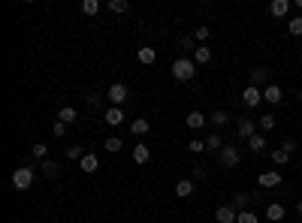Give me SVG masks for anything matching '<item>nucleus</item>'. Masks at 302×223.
Instances as JSON below:
<instances>
[{
    "label": "nucleus",
    "instance_id": "6e6552de",
    "mask_svg": "<svg viewBox=\"0 0 302 223\" xmlns=\"http://www.w3.org/2000/svg\"><path fill=\"white\" fill-rule=\"evenodd\" d=\"M242 103H245L248 109H257V106L263 103V91H260V88H251V85H248V88L242 91Z\"/></svg>",
    "mask_w": 302,
    "mask_h": 223
},
{
    "label": "nucleus",
    "instance_id": "f3484780",
    "mask_svg": "<svg viewBox=\"0 0 302 223\" xmlns=\"http://www.w3.org/2000/svg\"><path fill=\"white\" fill-rule=\"evenodd\" d=\"M148 160H151V151H148V145H133V163L145 166Z\"/></svg>",
    "mask_w": 302,
    "mask_h": 223
},
{
    "label": "nucleus",
    "instance_id": "0eeeda50",
    "mask_svg": "<svg viewBox=\"0 0 302 223\" xmlns=\"http://www.w3.org/2000/svg\"><path fill=\"white\" fill-rule=\"evenodd\" d=\"M103 124H109V127H121V124H124V109H121V106L106 109V112H103Z\"/></svg>",
    "mask_w": 302,
    "mask_h": 223
},
{
    "label": "nucleus",
    "instance_id": "a18cd8bd",
    "mask_svg": "<svg viewBox=\"0 0 302 223\" xmlns=\"http://www.w3.org/2000/svg\"><path fill=\"white\" fill-rule=\"evenodd\" d=\"M299 166H302V160H299Z\"/></svg>",
    "mask_w": 302,
    "mask_h": 223
},
{
    "label": "nucleus",
    "instance_id": "6ab92c4d",
    "mask_svg": "<svg viewBox=\"0 0 302 223\" xmlns=\"http://www.w3.org/2000/svg\"><path fill=\"white\" fill-rule=\"evenodd\" d=\"M148 130H151V124H148V121H145V118H136L133 124H130V133H133L136 139H139V136H145V133H148Z\"/></svg>",
    "mask_w": 302,
    "mask_h": 223
},
{
    "label": "nucleus",
    "instance_id": "4be33fe9",
    "mask_svg": "<svg viewBox=\"0 0 302 223\" xmlns=\"http://www.w3.org/2000/svg\"><path fill=\"white\" fill-rule=\"evenodd\" d=\"M248 205H251V196H248V193H236L233 196V208L236 211H248Z\"/></svg>",
    "mask_w": 302,
    "mask_h": 223
},
{
    "label": "nucleus",
    "instance_id": "b1692460",
    "mask_svg": "<svg viewBox=\"0 0 302 223\" xmlns=\"http://www.w3.org/2000/svg\"><path fill=\"white\" fill-rule=\"evenodd\" d=\"M76 115H79V112H76V109H73V106H64V109H61V112H58V121H64V124H73V121H76Z\"/></svg>",
    "mask_w": 302,
    "mask_h": 223
},
{
    "label": "nucleus",
    "instance_id": "20e7f679",
    "mask_svg": "<svg viewBox=\"0 0 302 223\" xmlns=\"http://www.w3.org/2000/svg\"><path fill=\"white\" fill-rule=\"evenodd\" d=\"M254 133H257V121H254L251 115L239 118V124H236V139H239V142H248Z\"/></svg>",
    "mask_w": 302,
    "mask_h": 223
},
{
    "label": "nucleus",
    "instance_id": "a19ab883",
    "mask_svg": "<svg viewBox=\"0 0 302 223\" xmlns=\"http://www.w3.org/2000/svg\"><path fill=\"white\" fill-rule=\"evenodd\" d=\"M296 148H299V145H296V139H287V142H284V151H287V154H293Z\"/></svg>",
    "mask_w": 302,
    "mask_h": 223
},
{
    "label": "nucleus",
    "instance_id": "58836bf2",
    "mask_svg": "<svg viewBox=\"0 0 302 223\" xmlns=\"http://www.w3.org/2000/svg\"><path fill=\"white\" fill-rule=\"evenodd\" d=\"M191 169H194V178H205V166H202V163L191 166Z\"/></svg>",
    "mask_w": 302,
    "mask_h": 223
},
{
    "label": "nucleus",
    "instance_id": "7c9ffc66",
    "mask_svg": "<svg viewBox=\"0 0 302 223\" xmlns=\"http://www.w3.org/2000/svg\"><path fill=\"white\" fill-rule=\"evenodd\" d=\"M272 163H275V166H287V163H290V154H287L284 148H278V151H272Z\"/></svg>",
    "mask_w": 302,
    "mask_h": 223
},
{
    "label": "nucleus",
    "instance_id": "c9c22d12",
    "mask_svg": "<svg viewBox=\"0 0 302 223\" xmlns=\"http://www.w3.org/2000/svg\"><path fill=\"white\" fill-rule=\"evenodd\" d=\"M85 154H88V151H82L79 145H69V148H67V160H82Z\"/></svg>",
    "mask_w": 302,
    "mask_h": 223
},
{
    "label": "nucleus",
    "instance_id": "dca6fc26",
    "mask_svg": "<svg viewBox=\"0 0 302 223\" xmlns=\"http://www.w3.org/2000/svg\"><path fill=\"white\" fill-rule=\"evenodd\" d=\"M175 196H178V199H191V196H194V181H191V178H181V181L175 184Z\"/></svg>",
    "mask_w": 302,
    "mask_h": 223
},
{
    "label": "nucleus",
    "instance_id": "412c9836",
    "mask_svg": "<svg viewBox=\"0 0 302 223\" xmlns=\"http://www.w3.org/2000/svg\"><path fill=\"white\" fill-rule=\"evenodd\" d=\"M194 64H212V48L208 45H200L194 52Z\"/></svg>",
    "mask_w": 302,
    "mask_h": 223
},
{
    "label": "nucleus",
    "instance_id": "72a5a7b5",
    "mask_svg": "<svg viewBox=\"0 0 302 223\" xmlns=\"http://www.w3.org/2000/svg\"><path fill=\"white\" fill-rule=\"evenodd\" d=\"M287 31L293 33V36H302V15H296V18L287 21Z\"/></svg>",
    "mask_w": 302,
    "mask_h": 223
},
{
    "label": "nucleus",
    "instance_id": "ea45409f",
    "mask_svg": "<svg viewBox=\"0 0 302 223\" xmlns=\"http://www.w3.org/2000/svg\"><path fill=\"white\" fill-rule=\"evenodd\" d=\"M194 42H197V39H194V33H188V36L181 39V45H184V48H194ZM194 52H197V48H194Z\"/></svg>",
    "mask_w": 302,
    "mask_h": 223
},
{
    "label": "nucleus",
    "instance_id": "2eb2a0df",
    "mask_svg": "<svg viewBox=\"0 0 302 223\" xmlns=\"http://www.w3.org/2000/svg\"><path fill=\"white\" fill-rule=\"evenodd\" d=\"M263 103L278 106V103H281V88H278V85H266V88H263Z\"/></svg>",
    "mask_w": 302,
    "mask_h": 223
},
{
    "label": "nucleus",
    "instance_id": "bb28decb",
    "mask_svg": "<svg viewBox=\"0 0 302 223\" xmlns=\"http://www.w3.org/2000/svg\"><path fill=\"white\" fill-rule=\"evenodd\" d=\"M202 124H205V115H202V112H191V115H188V127L191 130H200Z\"/></svg>",
    "mask_w": 302,
    "mask_h": 223
},
{
    "label": "nucleus",
    "instance_id": "5701e85b",
    "mask_svg": "<svg viewBox=\"0 0 302 223\" xmlns=\"http://www.w3.org/2000/svg\"><path fill=\"white\" fill-rule=\"evenodd\" d=\"M106 9H109V12H115V15H121V12H127V9H130V3H127V0H109V3H106Z\"/></svg>",
    "mask_w": 302,
    "mask_h": 223
},
{
    "label": "nucleus",
    "instance_id": "393cba45",
    "mask_svg": "<svg viewBox=\"0 0 302 223\" xmlns=\"http://www.w3.org/2000/svg\"><path fill=\"white\" fill-rule=\"evenodd\" d=\"M212 124H215V127H227V124H230V115H227L224 109H218V112H212Z\"/></svg>",
    "mask_w": 302,
    "mask_h": 223
},
{
    "label": "nucleus",
    "instance_id": "aec40b11",
    "mask_svg": "<svg viewBox=\"0 0 302 223\" xmlns=\"http://www.w3.org/2000/svg\"><path fill=\"white\" fill-rule=\"evenodd\" d=\"M205 148H208V151H221V148H224V136H221V133H208Z\"/></svg>",
    "mask_w": 302,
    "mask_h": 223
},
{
    "label": "nucleus",
    "instance_id": "2f4dec72",
    "mask_svg": "<svg viewBox=\"0 0 302 223\" xmlns=\"http://www.w3.org/2000/svg\"><path fill=\"white\" fill-rule=\"evenodd\" d=\"M236 223H260V217L248 208V211H239V217H236Z\"/></svg>",
    "mask_w": 302,
    "mask_h": 223
},
{
    "label": "nucleus",
    "instance_id": "4468645a",
    "mask_svg": "<svg viewBox=\"0 0 302 223\" xmlns=\"http://www.w3.org/2000/svg\"><path fill=\"white\" fill-rule=\"evenodd\" d=\"M248 151H251V154H263V151H266V136H263V133H254V136L248 139Z\"/></svg>",
    "mask_w": 302,
    "mask_h": 223
},
{
    "label": "nucleus",
    "instance_id": "423d86ee",
    "mask_svg": "<svg viewBox=\"0 0 302 223\" xmlns=\"http://www.w3.org/2000/svg\"><path fill=\"white\" fill-rule=\"evenodd\" d=\"M257 184H260L263 190H272V187H278V184H281V172H278V169H266V172H260Z\"/></svg>",
    "mask_w": 302,
    "mask_h": 223
},
{
    "label": "nucleus",
    "instance_id": "e433bc0d",
    "mask_svg": "<svg viewBox=\"0 0 302 223\" xmlns=\"http://www.w3.org/2000/svg\"><path fill=\"white\" fill-rule=\"evenodd\" d=\"M64 133H67V124H64V121H55V124H52V136H55V139H61Z\"/></svg>",
    "mask_w": 302,
    "mask_h": 223
},
{
    "label": "nucleus",
    "instance_id": "f704fd0d",
    "mask_svg": "<svg viewBox=\"0 0 302 223\" xmlns=\"http://www.w3.org/2000/svg\"><path fill=\"white\" fill-rule=\"evenodd\" d=\"M188 151H191V154H202V151H205V142H202V139H191V142H188Z\"/></svg>",
    "mask_w": 302,
    "mask_h": 223
},
{
    "label": "nucleus",
    "instance_id": "f03ea898",
    "mask_svg": "<svg viewBox=\"0 0 302 223\" xmlns=\"http://www.w3.org/2000/svg\"><path fill=\"white\" fill-rule=\"evenodd\" d=\"M12 187L15 190H31L34 187V169L31 166H18L12 172Z\"/></svg>",
    "mask_w": 302,
    "mask_h": 223
},
{
    "label": "nucleus",
    "instance_id": "c85d7f7f",
    "mask_svg": "<svg viewBox=\"0 0 302 223\" xmlns=\"http://www.w3.org/2000/svg\"><path fill=\"white\" fill-rule=\"evenodd\" d=\"M82 12L85 15H97L100 12V0H82Z\"/></svg>",
    "mask_w": 302,
    "mask_h": 223
},
{
    "label": "nucleus",
    "instance_id": "7ed1b4c3",
    "mask_svg": "<svg viewBox=\"0 0 302 223\" xmlns=\"http://www.w3.org/2000/svg\"><path fill=\"white\" fill-rule=\"evenodd\" d=\"M218 160H221L224 169H236V166L242 163V151H239L236 145H224V148L218 151Z\"/></svg>",
    "mask_w": 302,
    "mask_h": 223
},
{
    "label": "nucleus",
    "instance_id": "9d476101",
    "mask_svg": "<svg viewBox=\"0 0 302 223\" xmlns=\"http://www.w3.org/2000/svg\"><path fill=\"white\" fill-rule=\"evenodd\" d=\"M236 217H239V211H236L233 205H221V208L215 211V220L218 223H236Z\"/></svg>",
    "mask_w": 302,
    "mask_h": 223
},
{
    "label": "nucleus",
    "instance_id": "c03bdc74",
    "mask_svg": "<svg viewBox=\"0 0 302 223\" xmlns=\"http://www.w3.org/2000/svg\"><path fill=\"white\" fill-rule=\"evenodd\" d=\"M299 103H302V91H299Z\"/></svg>",
    "mask_w": 302,
    "mask_h": 223
},
{
    "label": "nucleus",
    "instance_id": "37998d69",
    "mask_svg": "<svg viewBox=\"0 0 302 223\" xmlns=\"http://www.w3.org/2000/svg\"><path fill=\"white\" fill-rule=\"evenodd\" d=\"M296 211H299V214H302V202H299V205H296Z\"/></svg>",
    "mask_w": 302,
    "mask_h": 223
},
{
    "label": "nucleus",
    "instance_id": "ddd939ff",
    "mask_svg": "<svg viewBox=\"0 0 302 223\" xmlns=\"http://www.w3.org/2000/svg\"><path fill=\"white\" fill-rule=\"evenodd\" d=\"M269 12H272L275 18H287V12H290V0H272V3H269Z\"/></svg>",
    "mask_w": 302,
    "mask_h": 223
},
{
    "label": "nucleus",
    "instance_id": "cd10ccee",
    "mask_svg": "<svg viewBox=\"0 0 302 223\" xmlns=\"http://www.w3.org/2000/svg\"><path fill=\"white\" fill-rule=\"evenodd\" d=\"M275 115H260V121H257V127L263 130V133H269V130H275Z\"/></svg>",
    "mask_w": 302,
    "mask_h": 223
},
{
    "label": "nucleus",
    "instance_id": "4c0bfd02",
    "mask_svg": "<svg viewBox=\"0 0 302 223\" xmlns=\"http://www.w3.org/2000/svg\"><path fill=\"white\" fill-rule=\"evenodd\" d=\"M208 36H212V31H208V28H197V31H194V39H200V42H205Z\"/></svg>",
    "mask_w": 302,
    "mask_h": 223
},
{
    "label": "nucleus",
    "instance_id": "a878e982",
    "mask_svg": "<svg viewBox=\"0 0 302 223\" xmlns=\"http://www.w3.org/2000/svg\"><path fill=\"white\" fill-rule=\"evenodd\" d=\"M121 145H124V142H121V139H118V136H109V139H106V142H103V148H106V151H109V154H118V151H121Z\"/></svg>",
    "mask_w": 302,
    "mask_h": 223
},
{
    "label": "nucleus",
    "instance_id": "f257e3e1",
    "mask_svg": "<svg viewBox=\"0 0 302 223\" xmlns=\"http://www.w3.org/2000/svg\"><path fill=\"white\" fill-rule=\"evenodd\" d=\"M172 76H175L178 82H191V79L197 76V64H194L191 58H175V61H172Z\"/></svg>",
    "mask_w": 302,
    "mask_h": 223
},
{
    "label": "nucleus",
    "instance_id": "79ce46f5",
    "mask_svg": "<svg viewBox=\"0 0 302 223\" xmlns=\"http://www.w3.org/2000/svg\"><path fill=\"white\" fill-rule=\"evenodd\" d=\"M296 9H299V12H302V0H296Z\"/></svg>",
    "mask_w": 302,
    "mask_h": 223
},
{
    "label": "nucleus",
    "instance_id": "9b49d317",
    "mask_svg": "<svg viewBox=\"0 0 302 223\" xmlns=\"http://www.w3.org/2000/svg\"><path fill=\"white\" fill-rule=\"evenodd\" d=\"M79 166H82V172H88V175H94V172H97V169H100V157H97V154H91V151H88V154H85V157L79 160Z\"/></svg>",
    "mask_w": 302,
    "mask_h": 223
},
{
    "label": "nucleus",
    "instance_id": "c756f323",
    "mask_svg": "<svg viewBox=\"0 0 302 223\" xmlns=\"http://www.w3.org/2000/svg\"><path fill=\"white\" fill-rule=\"evenodd\" d=\"M61 172V166L55 163V160H42V175H49V178H55Z\"/></svg>",
    "mask_w": 302,
    "mask_h": 223
},
{
    "label": "nucleus",
    "instance_id": "f8f14e48",
    "mask_svg": "<svg viewBox=\"0 0 302 223\" xmlns=\"http://www.w3.org/2000/svg\"><path fill=\"white\" fill-rule=\"evenodd\" d=\"M284 217H287V211H284V205H281V202H269V205H266V220L278 223V220H284Z\"/></svg>",
    "mask_w": 302,
    "mask_h": 223
},
{
    "label": "nucleus",
    "instance_id": "1a4fd4ad",
    "mask_svg": "<svg viewBox=\"0 0 302 223\" xmlns=\"http://www.w3.org/2000/svg\"><path fill=\"white\" fill-rule=\"evenodd\" d=\"M248 85H251V88H266V85H269V69L260 66V69L248 72Z\"/></svg>",
    "mask_w": 302,
    "mask_h": 223
},
{
    "label": "nucleus",
    "instance_id": "39448f33",
    "mask_svg": "<svg viewBox=\"0 0 302 223\" xmlns=\"http://www.w3.org/2000/svg\"><path fill=\"white\" fill-rule=\"evenodd\" d=\"M127 94H130V91H127V85H124V82H112V85H109V91H106V96H109V103H112V106H121V103L127 100Z\"/></svg>",
    "mask_w": 302,
    "mask_h": 223
},
{
    "label": "nucleus",
    "instance_id": "473e14b6",
    "mask_svg": "<svg viewBox=\"0 0 302 223\" xmlns=\"http://www.w3.org/2000/svg\"><path fill=\"white\" fill-rule=\"evenodd\" d=\"M45 154H49V145H42V142H36L34 148H31V157L34 160H45Z\"/></svg>",
    "mask_w": 302,
    "mask_h": 223
},
{
    "label": "nucleus",
    "instance_id": "a211bd4d",
    "mask_svg": "<svg viewBox=\"0 0 302 223\" xmlns=\"http://www.w3.org/2000/svg\"><path fill=\"white\" fill-rule=\"evenodd\" d=\"M154 61H157V52H154V48H148V45H142V48H139V64L151 66Z\"/></svg>",
    "mask_w": 302,
    "mask_h": 223
}]
</instances>
